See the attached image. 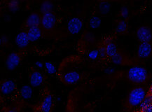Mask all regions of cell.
Here are the masks:
<instances>
[{"mask_svg": "<svg viewBox=\"0 0 152 112\" xmlns=\"http://www.w3.org/2000/svg\"><path fill=\"white\" fill-rule=\"evenodd\" d=\"M128 77L131 81L134 83H143L147 79V71L144 67H132L128 70Z\"/></svg>", "mask_w": 152, "mask_h": 112, "instance_id": "1", "label": "cell"}, {"mask_svg": "<svg viewBox=\"0 0 152 112\" xmlns=\"http://www.w3.org/2000/svg\"><path fill=\"white\" fill-rule=\"evenodd\" d=\"M145 90L142 88H136L130 92L128 97V103L132 107L140 105L146 97Z\"/></svg>", "mask_w": 152, "mask_h": 112, "instance_id": "2", "label": "cell"}, {"mask_svg": "<svg viewBox=\"0 0 152 112\" xmlns=\"http://www.w3.org/2000/svg\"><path fill=\"white\" fill-rule=\"evenodd\" d=\"M83 24L82 20L78 17H73L67 23V30L72 34H77L81 32Z\"/></svg>", "mask_w": 152, "mask_h": 112, "instance_id": "3", "label": "cell"}, {"mask_svg": "<svg viewBox=\"0 0 152 112\" xmlns=\"http://www.w3.org/2000/svg\"><path fill=\"white\" fill-rule=\"evenodd\" d=\"M56 15L51 13H48L43 15L42 18V25L45 30H51L55 27L56 24Z\"/></svg>", "mask_w": 152, "mask_h": 112, "instance_id": "4", "label": "cell"}, {"mask_svg": "<svg viewBox=\"0 0 152 112\" xmlns=\"http://www.w3.org/2000/svg\"><path fill=\"white\" fill-rule=\"evenodd\" d=\"M20 56L16 53H11L6 60V67L9 70H14L20 63Z\"/></svg>", "mask_w": 152, "mask_h": 112, "instance_id": "5", "label": "cell"}, {"mask_svg": "<svg viewBox=\"0 0 152 112\" xmlns=\"http://www.w3.org/2000/svg\"><path fill=\"white\" fill-rule=\"evenodd\" d=\"M137 37L142 43L143 42H149L152 38V34L149 28L145 26L140 27L138 28L136 32Z\"/></svg>", "mask_w": 152, "mask_h": 112, "instance_id": "6", "label": "cell"}, {"mask_svg": "<svg viewBox=\"0 0 152 112\" xmlns=\"http://www.w3.org/2000/svg\"><path fill=\"white\" fill-rule=\"evenodd\" d=\"M15 42L16 45L20 49H24L29 45L30 39L28 38V32H20L15 36Z\"/></svg>", "mask_w": 152, "mask_h": 112, "instance_id": "7", "label": "cell"}, {"mask_svg": "<svg viewBox=\"0 0 152 112\" xmlns=\"http://www.w3.org/2000/svg\"><path fill=\"white\" fill-rule=\"evenodd\" d=\"M152 47L149 42H143L139 46L137 51L138 56L141 58H147L151 55Z\"/></svg>", "mask_w": 152, "mask_h": 112, "instance_id": "8", "label": "cell"}, {"mask_svg": "<svg viewBox=\"0 0 152 112\" xmlns=\"http://www.w3.org/2000/svg\"><path fill=\"white\" fill-rule=\"evenodd\" d=\"M53 107V97L51 95L48 94L44 97L40 105L39 106V111L41 112H50Z\"/></svg>", "mask_w": 152, "mask_h": 112, "instance_id": "9", "label": "cell"}, {"mask_svg": "<svg viewBox=\"0 0 152 112\" xmlns=\"http://www.w3.org/2000/svg\"><path fill=\"white\" fill-rule=\"evenodd\" d=\"M44 81V76L39 71H34L31 74L30 77V84L32 87L40 86Z\"/></svg>", "mask_w": 152, "mask_h": 112, "instance_id": "10", "label": "cell"}, {"mask_svg": "<svg viewBox=\"0 0 152 112\" xmlns=\"http://www.w3.org/2000/svg\"><path fill=\"white\" fill-rule=\"evenodd\" d=\"M15 89V84L12 80H6L1 85V93L5 95H10L14 91Z\"/></svg>", "mask_w": 152, "mask_h": 112, "instance_id": "11", "label": "cell"}, {"mask_svg": "<svg viewBox=\"0 0 152 112\" xmlns=\"http://www.w3.org/2000/svg\"><path fill=\"white\" fill-rule=\"evenodd\" d=\"M81 79V75L76 71H72L66 73L63 76V80L67 84H74L79 81Z\"/></svg>", "mask_w": 152, "mask_h": 112, "instance_id": "12", "label": "cell"}, {"mask_svg": "<svg viewBox=\"0 0 152 112\" xmlns=\"http://www.w3.org/2000/svg\"><path fill=\"white\" fill-rule=\"evenodd\" d=\"M42 23V18L38 13H33L29 15L26 20V25L29 28L39 27Z\"/></svg>", "mask_w": 152, "mask_h": 112, "instance_id": "13", "label": "cell"}, {"mask_svg": "<svg viewBox=\"0 0 152 112\" xmlns=\"http://www.w3.org/2000/svg\"><path fill=\"white\" fill-rule=\"evenodd\" d=\"M28 35L29 39H30V41H37L42 36V30H41V29L39 27L29 28L28 31Z\"/></svg>", "mask_w": 152, "mask_h": 112, "instance_id": "14", "label": "cell"}, {"mask_svg": "<svg viewBox=\"0 0 152 112\" xmlns=\"http://www.w3.org/2000/svg\"><path fill=\"white\" fill-rule=\"evenodd\" d=\"M33 90L30 85H24L20 89V95L24 100H30L32 97Z\"/></svg>", "mask_w": 152, "mask_h": 112, "instance_id": "15", "label": "cell"}, {"mask_svg": "<svg viewBox=\"0 0 152 112\" xmlns=\"http://www.w3.org/2000/svg\"><path fill=\"white\" fill-rule=\"evenodd\" d=\"M54 6L51 1H45L42 2L40 5V11L43 13V15L46 14L48 13H51V11L53 9Z\"/></svg>", "mask_w": 152, "mask_h": 112, "instance_id": "16", "label": "cell"}, {"mask_svg": "<svg viewBox=\"0 0 152 112\" xmlns=\"http://www.w3.org/2000/svg\"><path fill=\"white\" fill-rule=\"evenodd\" d=\"M98 9L102 14H107L111 10V4L109 1H100L98 4Z\"/></svg>", "mask_w": 152, "mask_h": 112, "instance_id": "17", "label": "cell"}, {"mask_svg": "<svg viewBox=\"0 0 152 112\" xmlns=\"http://www.w3.org/2000/svg\"><path fill=\"white\" fill-rule=\"evenodd\" d=\"M106 53L107 56L110 57H112L117 53V47L115 45V44L110 42L108 43L106 46Z\"/></svg>", "mask_w": 152, "mask_h": 112, "instance_id": "18", "label": "cell"}, {"mask_svg": "<svg viewBox=\"0 0 152 112\" xmlns=\"http://www.w3.org/2000/svg\"><path fill=\"white\" fill-rule=\"evenodd\" d=\"M101 23H102L101 19L98 16H96V15H93L89 20V26L93 30L100 28Z\"/></svg>", "mask_w": 152, "mask_h": 112, "instance_id": "19", "label": "cell"}, {"mask_svg": "<svg viewBox=\"0 0 152 112\" xmlns=\"http://www.w3.org/2000/svg\"><path fill=\"white\" fill-rule=\"evenodd\" d=\"M44 67H45V69L46 71L48 72V74L50 75L55 74L57 72V68H56V67L52 63H50V62H46L44 63Z\"/></svg>", "mask_w": 152, "mask_h": 112, "instance_id": "20", "label": "cell"}, {"mask_svg": "<svg viewBox=\"0 0 152 112\" xmlns=\"http://www.w3.org/2000/svg\"><path fill=\"white\" fill-rule=\"evenodd\" d=\"M8 7H9V9L12 13L17 12L19 9V1H17V0L10 1L8 4Z\"/></svg>", "mask_w": 152, "mask_h": 112, "instance_id": "21", "label": "cell"}, {"mask_svg": "<svg viewBox=\"0 0 152 112\" xmlns=\"http://www.w3.org/2000/svg\"><path fill=\"white\" fill-rule=\"evenodd\" d=\"M127 29V23L125 20H121L118 23L117 27H116V32L118 33H122L124 32Z\"/></svg>", "mask_w": 152, "mask_h": 112, "instance_id": "22", "label": "cell"}, {"mask_svg": "<svg viewBox=\"0 0 152 112\" xmlns=\"http://www.w3.org/2000/svg\"><path fill=\"white\" fill-rule=\"evenodd\" d=\"M112 60L113 63L115 65H121L123 63V57L120 53H116L114 56L112 57Z\"/></svg>", "mask_w": 152, "mask_h": 112, "instance_id": "23", "label": "cell"}, {"mask_svg": "<svg viewBox=\"0 0 152 112\" xmlns=\"http://www.w3.org/2000/svg\"><path fill=\"white\" fill-rule=\"evenodd\" d=\"M88 57L91 60H96L99 57L98 50H92L88 54Z\"/></svg>", "mask_w": 152, "mask_h": 112, "instance_id": "24", "label": "cell"}, {"mask_svg": "<svg viewBox=\"0 0 152 112\" xmlns=\"http://www.w3.org/2000/svg\"><path fill=\"white\" fill-rule=\"evenodd\" d=\"M129 14V11H128V9L126 7H123L121 9V15L124 18H126L128 16Z\"/></svg>", "mask_w": 152, "mask_h": 112, "instance_id": "25", "label": "cell"}, {"mask_svg": "<svg viewBox=\"0 0 152 112\" xmlns=\"http://www.w3.org/2000/svg\"><path fill=\"white\" fill-rule=\"evenodd\" d=\"M99 51V56L101 57V58H105V57L107 56V53H106V47L104 46H101V47L98 50Z\"/></svg>", "mask_w": 152, "mask_h": 112, "instance_id": "26", "label": "cell"}, {"mask_svg": "<svg viewBox=\"0 0 152 112\" xmlns=\"http://www.w3.org/2000/svg\"><path fill=\"white\" fill-rule=\"evenodd\" d=\"M140 112H152V104L147 105L145 107H142Z\"/></svg>", "mask_w": 152, "mask_h": 112, "instance_id": "27", "label": "cell"}, {"mask_svg": "<svg viewBox=\"0 0 152 112\" xmlns=\"http://www.w3.org/2000/svg\"><path fill=\"white\" fill-rule=\"evenodd\" d=\"M84 39L88 42H91V41H93V39H94V36L93 35L92 33L88 32V33H86L85 34Z\"/></svg>", "mask_w": 152, "mask_h": 112, "instance_id": "28", "label": "cell"}, {"mask_svg": "<svg viewBox=\"0 0 152 112\" xmlns=\"http://www.w3.org/2000/svg\"><path fill=\"white\" fill-rule=\"evenodd\" d=\"M114 71H115V69L114 68H112V67H107V68L104 70L105 73L108 75L112 74L114 72Z\"/></svg>", "mask_w": 152, "mask_h": 112, "instance_id": "29", "label": "cell"}, {"mask_svg": "<svg viewBox=\"0 0 152 112\" xmlns=\"http://www.w3.org/2000/svg\"><path fill=\"white\" fill-rule=\"evenodd\" d=\"M0 42H1V44H5L8 42V38L7 36L2 35L1 37V39H0Z\"/></svg>", "mask_w": 152, "mask_h": 112, "instance_id": "30", "label": "cell"}, {"mask_svg": "<svg viewBox=\"0 0 152 112\" xmlns=\"http://www.w3.org/2000/svg\"><path fill=\"white\" fill-rule=\"evenodd\" d=\"M35 65H36V66L39 69L42 68L43 66H44V65H43V63H42V62H39V61L36 62V63H35Z\"/></svg>", "mask_w": 152, "mask_h": 112, "instance_id": "31", "label": "cell"}, {"mask_svg": "<svg viewBox=\"0 0 152 112\" xmlns=\"http://www.w3.org/2000/svg\"><path fill=\"white\" fill-rule=\"evenodd\" d=\"M147 95H152V84L151 87H150L149 90V92H148V94Z\"/></svg>", "mask_w": 152, "mask_h": 112, "instance_id": "32", "label": "cell"}, {"mask_svg": "<svg viewBox=\"0 0 152 112\" xmlns=\"http://www.w3.org/2000/svg\"><path fill=\"white\" fill-rule=\"evenodd\" d=\"M5 112H17V111H15V109H7V111Z\"/></svg>", "mask_w": 152, "mask_h": 112, "instance_id": "33", "label": "cell"}, {"mask_svg": "<svg viewBox=\"0 0 152 112\" xmlns=\"http://www.w3.org/2000/svg\"><path fill=\"white\" fill-rule=\"evenodd\" d=\"M67 112H72V111H67Z\"/></svg>", "mask_w": 152, "mask_h": 112, "instance_id": "34", "label": "cell"}]
</instances>
